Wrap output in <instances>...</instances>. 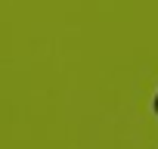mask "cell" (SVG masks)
Here are the masks:
<instances>
[{"instance_id":"6da1fadb","label":"cell","mask_w":158,"mask_h":149,"mask_svg":"<svg viewBox=\"0 0 158 149\" xmlns=\"http://www.w3.org/2000/svg\"><path fill=\"white\" fill-rule=\"evenodd\" d=\"M152 106H155V115H158V93H155V103H152Z\"/></svg>"}]
</instances>
